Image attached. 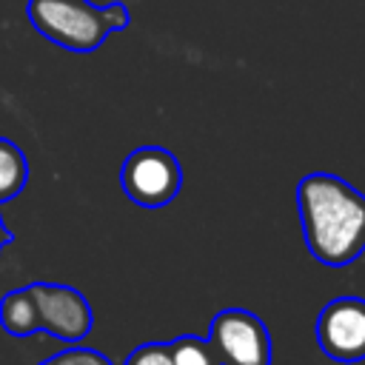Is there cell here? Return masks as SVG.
<instances>
[{"label":"cell","instance_id":"obj_1","mask_svg":"<svg viewBox=\"0 0 365 365\" xmlns=\"http://www.w3.org/2000/svg\"><path fill=\"white\" fill-rule=\"evenodd\" d=\"M297 214L311 257L342 268L365 254V194L331 171L297 182Z\"/></svg>","mask_w":365,"mask_h":365},{"label":"cell","instance_id":"obj_2","mask_svg":"<svg viewBox=\"0 0 365 365\" xmlns=\"http://www.w3.org/2000/svg\"><path fill=\"white\" fill-rule=\"evenodd\" d=\"M26 14L40 37L77 54L100 48L108 34L123 31L131 20L120 0L106 6L88 0H29Z\"/></svg>","mask_w":365,"mask_h":365},{"label":"cell","instance_id":"obj_3","mask_svg":"<svg viewBox=\"0 0 365 365\" xmlns=\"http://www.w3.org/2000/svg\"><path fill=\"white\" fill-rule=\"evenodd\" d=\"M120 185L134 205L165 208L182 188L180 160L163 145H140L123 160Z\"/></svg>","mask_w":365,"mask_h":365},{"label":"cell","instance_id":"obj_4","mask_svg":"<svg viewBox=\"0 0 365 365\" xmlns=\"http://www.w3.org/2000/svg\"><path fill=\"white\" fill-rule=\"evenodd\" d=\"M208 342L220 365H271L274 348L265 322L248 308H222L214 314Z\"/></svg>","mask_w":365,"mask_h":365},{"label":"cell","instance_id":"obj_5","mask_svg":"<svg viewBox=\"0 0 365 365\" xmlns=\"http://www.w3.org/2000/svg\"><path fill=\"white\" fill-rule=\"evenodd\" d=\"M317 345L319 351L342 365H354L365 359V299L345 294L334 297L322 305L317 325Z\"/></svg>","mask_w":365,"mask_h":365},{"label":"cell","instance_id":"obj_6","mask_svg":"<svg viewBox=\"0 0 365 365\" xmlns=\"http://www.w3.org/2000/svg\"><path fill=\"white\" fill-rule=\"evenodd\" d=\"M29 288L37 305V319L43 334L68 345L83 342L91 334L94 311L77 288L63 282H29Z\"/></svg>","mask_w":365,"mask_h":365},{"label":"cell","instance_id":"obj_7","mask_svg":"<svg viewBox=\"0 0 365 365\" xmlns=\"http://www.w3.org/2000/svg\"><path fill=\"white\" fill-rule=\"evenodd\" d=\"M0 328L11 336H31L40 331V319H37V305L31 297V288H11L3 299H0Z\"/></svg>","mask_w":365,"mask_h":365},{"label":"cell","instance_id":"obj_8","mask_svg":"<svg viewBox=\"0 0 365 365\" xmlns=\"http://www.w3.org/2000/svg\"><path fill=\"white\" fill-rule=\"evenodd\" d=\"M29 182V160L17 143L0 137V202L14 200Z\"/></svg>","mask_w":365,"mask_h":365},{"label":"cell","instance_id":"obj_9","mask_svg":"<svg viewBox=\"0 0 365 365\" xmlns=\"http://www.w3.org/2000/svg\"><path fill=\"white\" fill-rule=\"evenodd\" d=\"M171 356L174 365H220L208 336H197V334H182L171 339Z\"/></svg>","mask_w":365,"mask_h":365},{"label":"cell","instance_id":"obj_10","mask_svg":"<svg viewBox=\"0 0 365 365\" xmlns=\"http://www.w3.org/2000/svg\"><path fill=\"white\" fill-rule=\"evenodd\" d=\"M40 365H114V362L103 351H94V348H86V345L71 342L68 348L57 351L54 356L43 359Z\"/></svg>","mask_w":365,"mask_h":365},{"label":"cell","instance_id":"obj_11","mask_svg":"<svg viewBox=\"0 0 365 365\" xmlns=\"http://www.w3.org/2000/svg\"><path fill=\"white\" fill-rule=\"evenodd\" d=\"M123 365H174L171 342H143L128 351Z\"/></svg>","mask_w":365,"mask_h":365},{"label":"cell","instance_id":"obj_12","mask_svg":"<svg viewBox=\"0 0 365 365\" xmlns=\"http://www.w3.org/2000/svg\"><path fill=\"white\" fill-rule=\"evenodd\" d=\"M14 237H11V231H9V225H6V220H3V214H0V254H3V248L11 242Z\"/></svg>","mask_w":365,"mask_h":365}]
</instances>
